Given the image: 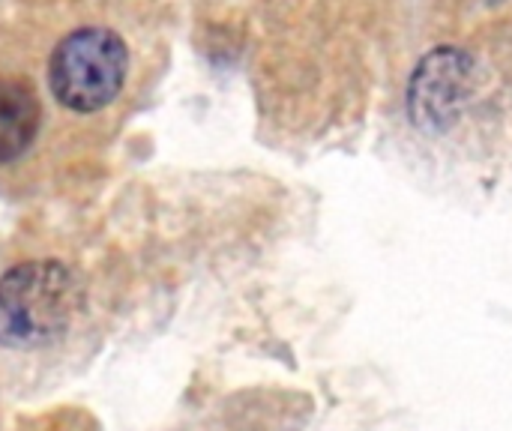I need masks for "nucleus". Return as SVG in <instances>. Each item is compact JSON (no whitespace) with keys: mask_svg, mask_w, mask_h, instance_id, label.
<instances>
[{"mask_svg":"<svg viewBox=\"0 0 512 431\" xmlns=\"http://www.w3.org/2000/svg\"><path fill=\"white\" fill-rule=\"evenodd\" d=\"M84 309V285L63 261H21L0 276V348L57 342Z\"/></svg>","mask_w":512,"mask_h":431,"instance_id":"nucleus-1","label":"nucleus"},{"mask_svg":"<svg viewBox=\"0 0 512 431\" xmlns=\"http://www.w3.org/2000/svg\"><path fill=\"white\" fill-rule=\"evenodd\" d=\"M129 48L111 27H78L66 33L48 57V90L72 114L105 111L123 90Z\"/></svg>","mask_w":512,"mask_h":431,"instance_id":"nucleus-2","label":"nucleus"},{"mask_svg":"<svg viewBox=\"0 0 512 431\" xmlns=\"http://www.w3.org/2000/svg\"><path fill=\"white\" fill-rule=\"evenodd\" d=\"M471 87L468 60L456 51L432 54L414 75L411 84V114L420 126L444 129L456 120V111L465 102Z\"/></svg>","mask_w":512,"mask_h":431,"instance_id":"nucleus-3","label":"nucleus"},{"mask_svg":"<svg viewBox=\"0 0 512 431\" xmlns=\"http://www.w3.org/2000/svg\"><path fill=\"white\" fill-rule=\"evenodd\" d=\"M42 129V102L27 78H0V165L21 159Z\"/></svg>","mask_w":512,"mask_h":431,"instance_id":"nucleus-4","label":"nucleus"}]
</instances>
